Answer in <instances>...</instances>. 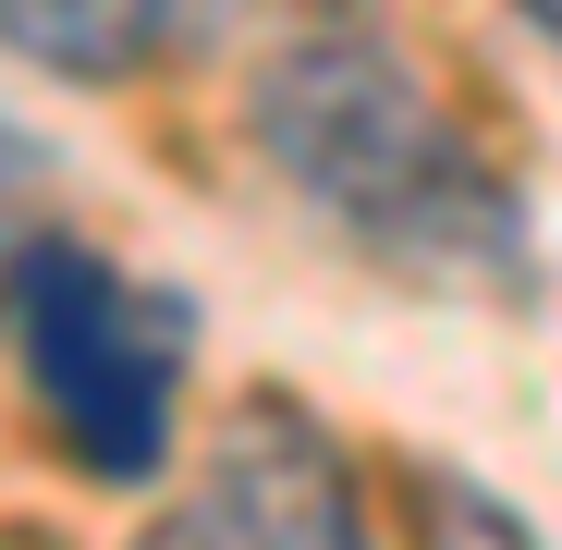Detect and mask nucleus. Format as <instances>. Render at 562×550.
Here are the masks:
<instances>
[{
  "label": "nucleus",
  "mask_w": 562,
  "mask_h": 550,
  "mask_svg": "<svg viewBox=\"0 0 562 550\" xmlns=\"http://www.w3.org/2000/svg\"><path fill=\"white\" fill-rule=\"evenodd\" d=\"M245 135L380 269H416V282H514L526 269V221H514L502 159L440 111V86L416 74V49L367 0L306 13L257 61Z\"/></svg>",
  "instance_id": "1"
},
{
  "label": "nucleus",
  "mask_w": 562,
  "mask_h": 550,
  "mask_svg": "<svg viewBox=\"0 0 562 550\" xmlns=\"http://www.w3.org/2000/svg\"><path fill=\"white\" fill-rule=\"evenodd\" d=\"M183 318L159 282H123L111 257H86L61 233L13 245V355L49 440L74 452L99 490H147L171 465V392H183Z\"/></svg>",
  "instance_id": "2"
},
{
  "label": "nucleus",
  "mask_w": 562,
  "mask_h": 550,
  "mask_svg": "<svg viewBox=\"0 0 562 550\" xmlns=\"http://www.w3.org/2000/svg\"><path fill=\"white\" fill-rule=\"evenodd\" d=\"M135 550H380V538H367L342 440L294 392H245L196 452V478L135 526Z\"/></svg>",
  "instance_id": "3"
},
{
  "label": "nucleus",
  "mask_w": 562,
  "mask_h": 550,
  "mask_svg": "<svg viewBox=\"0 0 562 550\" xmlns=\"http://www.w3.org/2000/svg\"><path fill=\"white\" fill-rule=\"evenodd\" d=\"M0 25L37 74H74V86H123L171 49L183 0H0Z\"/></svg>",
  "instance_id": "4"
},
{
  "label": "nucleus",
  "mask_w": 562,
  "mask_h": 550,
  "mask_svg": "<svg viewBox=\"0 0 562 550\" xmlns=\"http://www.w3.org/2000/svg\"><path fill=\"white\" fill-rule=\"evenodd\" d=\"M404 526H416V550H550L490 478H464V465H404Z\"/></svg>",
  "instance_id": "5"
},
{
  "label": "nucleus",
  "mask_w": 562,
  "mask_h": 550,
  "mask_svg": "<svg viewBox=\"0 0 562 550\" xmlns=\"http://www.w3.org/2000/svg\"><path fill=\"white\" fill-rule=\"evenodd\" d=\"M514 13H526V25H538L550 49H562V0H514Z\"/></svg>",
  "instance_id": "6"
},
{
  "label": "nucleus",
  "mask_w": 562,
  "mask_h": 550,
  "mask_svg": "<svg viewBox=\"0 0 562 550\" xmlns=\"http://www.w3.org/2000/svg\"><path fill=\"white\" fill-rule=\"evenodd\" d=\"M183 13H209V25H221V13H245V0H183Z\"/></svg>",
  "instance_id": "7"
}]
</instances>
